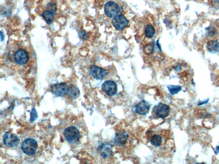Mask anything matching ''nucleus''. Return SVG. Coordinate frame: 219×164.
Segmentation results:
<instances>
[{"mask_svg": "<svg viewBox=\"0 0 219 164\" xmlns=\"http://www.w3.org/2000/svg\"><path fill=\"white\" fill-rule=\"evenodd\" d=\"M167 88L172 95L178 94L182 89V87L180 86L169 85Z\"/></svg>", "mask_w": 219, "mask_h": 164, "instance_id": "obj_19", "label": "nucleus"}, {"mask_svg": "<svg viewBox=\"0 0 219 164\" xmlns=\"http://www.w3.org/2000/svg\"><path fill=\"white\" fill-rule=\"evenodd\" d=\"M97 152L104 159H107L111 157L112 154V147L109 144H102L98 147Z\"/></svg>", "mask_w": 219, "mask_h": 164, "instance_id": "obj_12", "label": "nucleus"}, {"mask_svg": "<svg viewBox=\"0 0 219 164\" xmlns=\"http://www.w3.org/2000/svg\"><path fill=\"white\" fill-rule=\"evenodd\" d=\"M56 13L50 10H46L43 12L41 16L46 23L48 24H52L54 19Z\"/></svg>", "mask_w": 219, "mask_h": 164, "instance_id": "obj_14", "label": "nucleus"}, {"mask_svg": "<svg viewBox=\"0 0 219 164\" xmlns=\"http://www.w3.org/2000/svg\"><path fill=\"white\" fill-rule=\"evenodd\" d=\"M1 41H2L3 39V34H2V31L1 32Z\"/></svg>", "mask_w": 219, "mask_h": 164, "instance_id": "obj_27", "label": "nucleus"}, {"mask_svg": "<svg viewBox=\"0 0 219 164\" xmlns=\"http://www.w3.org/2000/svg\"><path fill=\"white\" fill-rule=\"evenodd\" d=\"M3 143L9 147H16L19 143V139L16 135L10 132H6L3 136Z\"/></svg>", "mask_w": 219, "mask_h": 164, "instance_id": "obj_5", "label": "nucleus"}, {"mask_svg": "<svg viewBox=\"0 0 219 164\" xmlns=\"http://www.w3.org/2000/svg\"><path fill=\"white\" fill-rule=\"evenodd\" d=\"M151 107L148 102L145 100H142L135 107L136 112L141 116H145L150 112Z\"/></svg>", "mask_w": 219, "mask_h": 164, "instance_id": "obj_11", "label": "nucleus"}, {"mask_svg": "<svg viewBox=\"0 0 219 164\" xmlns=\"http://www.w3.org/2000/svg\"><path fill=\"white\" fill-rule=\"evenodd\" d=\"M37 142L34 139L28 138L24 140L21 145L23 153L28 155H31L36 153L37 149Z\"/></svg>", "mask_w": 219, "mask_h": 164, "instance_id": "obj_2", "label": "nucleus"}, {"mask_svg": "<svg viewBox=\"0 0 219 164\" xmlns=\"http://www.w3.org/2000/svg\"><path fill=\"white\" fill-rule=\"evenodd\" d=\"M69 87L66 83L55 84L51 87V92L58 96H64L68 94Z\"/></svg>", "mask_w": 219, "mask_h": 164, "instance_id": "obj_7", "label": "nucleus"}, {"mask_svg": "<svg viewBox=\"0 0 219 164\" xmlns=\"http://www.w3.org/2000/svg\"><path fill=\"white\" fill-rule=\"evenodd\" d=\"M145 48V52H146V53L147 52H149V53H151V52H152V50L153 49V47H152L151 45H147Z\"/></svg>", "mask_w": 219, "mask_h": 164, "instance_id": "obj_23", "label": "nucleus"}, {"mask_svg": "<svg viewBox=\"0 0 219 164\" xmlns=\"http://www.w3.org/2000/svg\"><path fill=\"white\" fill-rule=\"evenodd\" d=\"M213 1H214L215 3H219V0H213Z\"/></svg>", "mask_w": 219, "mask_h": 164, "instance_id": "obj_28", "label": "nucleus"}, {"mask_svg": "<svg viewBox=\"0 0 219 164\" xmlns=\"http://www.w3.org/2000/svg\"><path fill=\"white\" fill-rule=\"evenodd\" d=\"M64 135L67 141L71 143H75L80 139V132L74 127L70 126L65 129Z\"/></svg>", "mask_w": 219, "mask_h": 164, "instance_id": "obj_3", "label": "nucleus"}, {"mask_svg": "<svg viewBox=\"0 0 219 164\" xmlns=\"http://www.w3.org/2000/svg\"><path fill=\"white\" fill-rule=\"evenodd\" d=\"M46 10H50L55 13H56L57 11L56 4L54 2H50V3H48L47 6H46Z\"/></svg>", "mask_w": 219, "mask_h": 164, "instance_id": "obj_20", "label": "nucleus"}, {"mask_svg": "<svg viewBox=\"0 0 219 164\" xmlns=\"http://www.w3.org/2000/svg\"><path fill=\"white\" fill-rule=\"evenodd\" d=\"M129 22L126 17L123 15H118L112 20V24L118 31H122L128 26Z\"/></svg>", "mask_w": 219, "mask_h": 164, "instance_id": "obj_6", "label": "nucleus"}, {"mask_svg": "<svg viewBox=\"0 0 219 164\" xmlns=\"http://www.w3.org/2000/svg\"><path fill=\"white\" fill-rule=\"evenodd\" d=\"M102 89L108 96H113L117 93V84L114 81H106L102 84Z\"/></svg>", "mask_w": 219, "mask_h": 164, "instance_id": "obj_8", "label": "nucleus"}, {"mask_svg": "<svg viewBox=\"0 0 219 164\" xmlns=\"http://www.w3.org/2000/svg\"><path fill=\"white\" fill-rule=\"evenodd\" d=\"M90 75L94 78L98 80H102L107 76L108 72L107 70L95 65L91 66L89 69Z\"/></svg>", "mask_w": 219, "mask_h": 164, "instance_id": "obj_10", "label": "nucleus"}, {"mask_svg": "<svg viewBox=\"0 0 219 164\" xmlns=\"http://www.w3.org/2000/svg\"><path fill=\"white\" fill-rule=\"evenodd\" d=\"M38 117V115H37V111H36L35 109L33 108L32 109L31 113V122H34Z\"/></svg>", "mask_w": 219, "mask_h": 164, "instance_id": "obj_21", "label": "nucleus"}, {"mask_svg": "<svg viewBox=\"0 0 219 164\" xmlns=\"http://www.w3.org/2000/svg\"><path fill=\"white\" fill-rule=\"evenodd\" d=\"M68 94L69 96L72 99H76L80 96V90H79V88L76 86L71 85L69 88Z\"/></svg>", "mask_w": 219, "mask_h": 164, "instance_id": "obj_16", "label": "nucleus"}, {"mask_svg": "<svg viewBox=\"0 0 219 164\" xmlns=\"http://www.w3.org/2000/svg\"><path fill=\"white\" fill-rule=\"evenodd\" d=\"M214 153H215V154H217L218 153H219V146L216 147V150L214 151Z\"/></svg>", "mask_w": 219, "mask_h": 164, "instance_id": "obj_26", "label": "nucleus"}, {"mask_svg": "<svg viewBox=\"0 0 219 164\" xmlns=\"http://www.w3.org/2000/svg\"><path fill=\"white\" fill-rule=\"evenodd\" d=\"M150 142L155 147H159L162 142V138L159 135L155 134L150 138Z\"/></svg>", "mask_w": 219, "mask_h": 164, "instance_id": "obj_18", "label": "nucleus"}, {"mask_svg": "<svg viewBox=\"0 0 219 164\" xmlns=\"http://www.w3.org/2000/svg\"><path fill=\"white\" fill-rule=\"evenodd\" d=\"M129 137L127 132L125 131H120L117 132L114 138V142L118 146H123L125 145Z\"/></svg>", "mask_w": 219, "mask_h": 164, "instance_id": "obj_13", "label": "nucleus"}, {"mask_svg": "<svg viewBox=\"0 0 219 164\" xmlns=\"http://www.w3.org/2000/svg\"><path fill=\"white\" fill-rule=\"evenodd\" d=\"M155 33V30L154 27L151 24H147L145 26V37L149 39L153 38Z\"/></svg>", "mask_w": 219, "mask_h": 164, "instance_id": "obj_17", "label": "nucleus"}, {"mask_svg": "<svg viewBox=\"0 0 219 164\" xmlns=\"http://www.w3.org/2000/svg\"><path fill=\"white\" fill-rule=\"evenodd\" d=\"M208 35L209 37H213L216 34V29L213 27H210L208 28Z\"/></svg>", "mask_w": 219, "mask_h": 164, "instance_id": "obj_22", "label": "nucleus"}, {"mask_svg": "<svg viewBox=\"0 0 219 164\" xmlns=\"http://www.w3.org/2000/svg\"><path fill=\"white\" fill-rule=\"evenodd\" d=\"M154 111L157 117L164 119L169 115L170 108L167 105L160 103L155 106Z\"/></svg>", "mask_w": 219, "mask_h": 164, "instance_id": "obj_9", "label": "nucleus"}, {"mask_svg": "<svg viewBox=\"0 0 219 164\" xmlns=\"http://www.w3.org/2000/svg\"><path fill=\"white\" fill-rule=\"evenodd\" d=\"M207 48L208 52L212 53H216L219 52V43L217 41L211 40L208 42Z\"/></svg>", "mask_w": 219, "mask_h": 164, "instance_id": "obj_15", "label": "nucleus"}, {"mask_svg": "<svg viewBox=\"0 0 219 164\" xmlns=\"http://www.w3.org/2000/svg\"><path fill=\"white\" fill-rule=\"evenodd\" d=\"M209 101V99H208L205 100V101H203V102H200V103H198L197 105L198 106H201L202 105L206 104V103H208Z\"/></svg>", "mask_w": 219, "mask_h": 164, "instance_id": "obj_24", "label": "nucleus"}, {"mask_svg": "<svg viewBox=\"0 0 219 164\" xmlns=\"http://www.w3.org/2000/svg\"><path fill=\"white\" fill-rule=\"evenodd\" d=\"M31 58L30 53L27 50L23 48H18L14 53L13 59L15 62L19 65L26 64Z\"/></svg>", "mask_w": 219, "mask_h": 164, "instance_id": "obj_1", "label": "nucleus"}, {"mask_svg": "<svg viewBox=\"0 0 219 164\" xmlns=\"http://www.w3.org/2000/svg\"><path fill=\"white\" fill-rule=\"evenodd\" d=\"M80 36L81 37V38H83V39H86V38L87 37V35L85 33H84V32H81L80 33Z\"/></svg>", "mask_w": 219, "mask_h": 164, "instance_id": "obj_25", "label": "nucleus"}, {"mask_svg": "<svg viewBox=\"0 0 219 164\" xmlns=\"http://www.w3.org/2000/svg\"><path fill=\"white\" fill-rule=\"evenodd\" d=\"M120 11L119 5L115 2L109 1L105 4V14L109 18H115L119 14Z\"/></svg>", "mask_w": 219, "mask_h": 164, "instance_id": "obj_4", "label": "nucleus"}]
</instances>
